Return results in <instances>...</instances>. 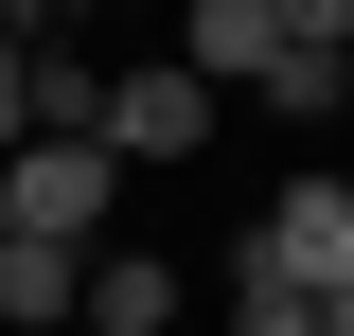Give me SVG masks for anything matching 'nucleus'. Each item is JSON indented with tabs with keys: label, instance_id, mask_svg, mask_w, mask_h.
Segmentation results:
<instances>
[{
	"label": "nucleus",
	"instance_id": "1",
	"mask_svg": "<svg viewBox=\"0 0 354 336\" xmlns=\"http://www.w3.org/2000/svg\"><path fill=\"white\" fill-rule=\"evenodd\" d=\"M0 230H18V248H124V160H106V142H18V160H0Z\"/></svg>",
	"mask_w": 354,
	"mask_h": 336
},
{
	"label": "nucleus",
	"instance_id": "2",
	"mask_svg": "<svg viewBox=\"0 0 354 336\" xmlns=\"http://www.w3.org/2000/svg\"><path fill=\"white\" fill-rule=\"evenodd\" d=\"M230 265L283 283V301H354V195H337V177H283V195L230 230Z\"/></svg>",
	"mask_w": 354,
	"mask_h": 336
},
{
	"label": "nucleus",
	"instance_id": "3",
	"mask_svg": "<svg viewBox=\"0 0 354 336\" xmlns=\"http://www.w3.org/2000/svg\"><path fill=\"white\" fill-rule=\"evenodd\" d=\"M88 142H106L124 177H160V160H195V142H213V88L177 71V53H124V71H106V106H88Z\"/></svg>",
	"mask_w": 354,
	"mask_h": 336
},
{
	"label": "nucleus",
	"instance_id": "4",
	"mask_svg": "<svg viewBox=\"0 0 354 336\" xmlns=\"http://www.w3.org/2000/svg\"><path fill=\"white\" fill-rule=\"evenodd\" d=\"M283 53H301V0H195V18H177V71L213 88V106H230V88H266Z\"/></svg>",
	"mask_w": 354,
	"mask_h": 336
},
{
	"label": "nucleus",
	"instance_id": "5",
	"mask_svg": "<svg viewBox=\"0 0 354 336\" xmlns=\"http://www.w3.org/2000/svg\"><path fill=\"white\" fill-rule=\"evenodd\" d=\"M337 88H354V0H301V53L266 71V106L283 124H337Z\"/></svg>",
	"mask_w": 354,
	"mask_h": 336
},
{
	"label": "nucleus",
	"instance_id": "6",
	"mask_svg": "<svg viewBox=\"0 0 354 336\" xmlns=\"http://www.w3.org/2000/svg\"><path fill=\"white\" fill-rule=\"evenodd\" d=\"M88 319V265L71 248H18V230H0V336H71Z\"/></svg>",
	"mask_w": 354,
	"mask_h": 336
},
{
	"label": "nucleus",
	"instance_id": "7",
	"mask_svg": "<svg viewBox=\"0 0 354 336\" xmlns=\"http://www.w3.org/2000/svg\"><path fill=\"white\" fill-rule=\"evenodd\" d=\"M160 319H177V265L160 248H88V319L71 336H160Z\"/></svg>",
	"mask_w": 354,
	"mask_h": 336
},
{
	"label": "nucleus",
	"instance_id": "8",
	"mask_svg": "<svg viewBox=\"0 0 354 336\" xmlns=\"http://www.w3.org/2000/svg\"><path fill=\"white\" fill-rule=\"evenodd\" d=\"M0 160H18V18H0Z\"/></svg>",
	"mask_w": 354,
	"mask_h": 336
},
{
	"label": "nucleus",
	"instance_id": "9",
	"mask_svg": "<svg viewBox=\"0 0 354 336\" xmlns=\"http://www.w3.org/2000/svg\"><path fill=\"white\" fill-rule=\"evenodd\" d=\"M319 336H354V301H319Z\"/></svg>",
	"mask_w": 354,
	"mask_h": 336
}]
</instances>
